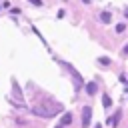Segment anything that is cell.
Returning <instances> with one entry per match:
<instances>
[{
	"mask_svg": "<svg viewBox=\"0 0 128 128\" xmlns=\"http://www.w3.org/2000/svg\"><path fill=\"white\" fill-rule=\"evenodd\" d=\"M70 122H72V114H70V112H66V114L62 116V122H60V124H62V126H66V124H70Z\"/></svg>",
	"mask_w": 128,
	"mask_h": 128,
	"instance_id": "4",
	"label": "cell"
},
{
	"mask_svg": "<svg viewBox=\"0 0 128 128\" xmlns=\"http://www.w3.org/2000/svg\"><path fill=\"white\" fill-rule=\"evenodd\" d=\"M124 14H126V18H128V12H124Z\"/></svg>",
	"mask_w": 128,
	"mask_h": 128,
	"instance_id": "11",
	"label": "cell"
},
{
	"mask_svg": "<svg viewBox=\"0 0 128 128\" xmlns=\"http://www.w3.org/2000/svg\"><path fill=\"white\" fill-rule=\"evenodd\" d=\"M86 94H90V96L96 94V82H88L86 84Z\"/></svg>",
	"mask_w": 128,
	"mask_h": 128,
	"instance_id": "2",
	"label": "cell"
},
{
	"mask_svg": "<svg viewBox=\"0 0 128 128\" xmlns=\"http://www.w3.org/2000/svg\"><path fill=\"white\" fill-rule=\"evenodd\" d=\"M56 128H62V126H56Z\"/></svg>",
	"mask_w": 128,
	"mask_h": 128,
	"instance_id": "12",
	"label": "cell"
},
{
	"mask_svg": "<svg viewBox=\"0 0 128 128\" xmlns=\"http://www.w3.org/2000/svg\"><path fill=\"white\" fill-rule=\"evenodd\" d=\"M32 4H36V6H42V0H30Z\"/></svg>",
	"mask_w": 128,
	"mask_h": 128,
	"instance_id": "8",
	"label": "cell"
},
{
	"mask_svg": "<svg viewBox=\"0 0 128 128\" xmlns=\"http://www.w3.org/2000/svg\"><path fill=\"white\" fill-rule=\"evenodd\" d=\"M90 118H92V108H90V106H84V108H82V126H84V128L90 126Z\"/></svg>",
	"mask_w": 128,
	"mask_h": 128,
	"instance_id": "1",
	"label": "cell"
},
{
	"mask_svg": "<svg viewBox=\"0 0 128 128\" xmlns=\"http://www.w3.org/2000/svg\"><path fill=\"white\" fill-rule=\"evenodd\" d=\"M118 120H120V110H118L114 116H110V118H108V126H116V124H118Z\"/></svg>",
	"mask_w": 128,
	"mask_h": 128,
	"instance_id": "3",
	"label": "cell"
},
{
	"mask_svg": "<svg viewBox=\"0 0 128 128\" xmlns=\"http://www.w3.org/2000/svg\"><path fill=\"white\" fill-rule=\"evenodd\" d=\"M100 20L102 22H110V12H102L100 14Z\"/></svg>",
	"mask_w": 128,
	"mask_h": 128,
	"instance_id": "6",
	"label": "cell"
},
{
	"mask_svg": "<svg viewBox=\"0 0 128 128\" xmlns=\"http://www.w3.org/2000/svg\"><path fill=\"white\" fill-rule=\"evenodd\" d=\"M124 52H128V46H126V48H124Z\"/></svg>",
	"mask_w": 128,
	"mask_h": 128,
	"instance_id": "9",
	"label": "cell"
},
{
	"mask_svg": "<svg viewBox=\"0 0 128 128\" xmlns=\"http://www.w3.org/2000/svg\"><path fill=\"white\" fill-rule=\"evenodd\" d=\"M124 30H126L124 24H118V26H116V32H124Z\"/></svg>",
	"mask_w": 128,
	"mask_h": 128,
	"instance_id": "7",
	"label": "cell"
},
{
	"mask_svg": "<svg viewBox=\"0 0 128 128\" xmlns=\"http://www.w3.org/2000/svg\"><path fill=\"white\" fill-rule=\"evenodd\" d=\"M102 104H104L106 108H110V106H112V100H110V96H108V94H104V96H102Z\"/></svg>",
	"mask_w": 128,
	"mask_h": 128,
	"instance_id": "5",
	"label": "cell"
},
{
	"mask_svg": "<svg viewBox=\"0 0 128 128\" xmlns=\"http://www.w3.org/2000/svg\"><path fill=\"white\" fill-rule=\"evenodd\" d=\"M84 2H86V4H88V2H90V0H84Z\"/></svg>",
	"mask_w": 128,
	"mask_h": 128,
	"instance_id": "10",
	"label": "cell"
}]
</instances>
